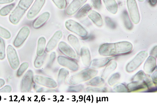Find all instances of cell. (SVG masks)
<instances>
[{
	"label": "cell",
	"instance_id": "6da1fadb",
	"mask_svg": "<svg viewBox=\"0 0 157 104\" xmlns=\"http://www.w3.org/2000/svg\"><path fill=\"white\" fill-rule=\"evenodd\" d=\"M133 48L131 43L124 41L104 44L99 47L98 52L101 56H113L128 54L132 51Z\"/></svg>",
	"mask_w": 157,
	"mask_h": 104
},
{
	"label": "cell",
	"instance_id": "7a4b0ae2",
	"mask_svg": "<svg viewBox=\"0 0 157 104\" xmlns=\"http://www.w3.org/2000/svg\"><path fill=\"white\" fill-rule=\"evenodd\" d=\"M98 71L93 69L87 68L71 76L68 81L69 84L76 85L90 80L95 76Z\"/></svg>",
	"mask_w": 157,
	"mask_h": 104
},
{
	"label": "cell",
	"instance_id": "3957f363",
	"mask_svg": "<svg viewBox=\"0 0 157 104\" xmlns=\"http://www.w3.org/2000/svg\"><path fill=\"white\" fill-rule=\"evenodd\" d=\"M148 55V53L146 51L140 52L132 60L128 63L126 67V71L128 73L135 71L144 61Z\"/></svg>",
	"mask_w": 157,
	"mask_h": 104
},
{
	"label": "cell",
	"instance_id": "277c9868",
	"mask_svg": "<svg viewBox=\"0 0 157 104\" xmlns=\"http://www.w3.org/2000/svg\"><path fill=\"white\" fill-rule=\"evenodd\" d=\"M65 26L69 30L82 38H85L87 35V31L82 26L73 20L67 21L65 23Z\"/></svg>",
	"mask_w": 157,
	"mask_h": 104
},
{
	"label": "cell",
	"instance_id": "5b68a950",
	"mask_svg": "<svg viewBox=\"0 0 157 104\" xmlns=\"http://www.w3.org/2000/svg\"><path fill=\"white\" fill-rule=\"evenodd\" d=\"M7 55L12 69L14 70H17L20 64L19 59L16 49L10 45H9L7 47Z\"/></svg>",
	"mask_w": 157,
	"mask_h": 104
},
{
	"label": "cell",
	"instance_id": "8992f818",
	"mask_svg": "<svg viewBox=\"0 0 157 104\" xmlns=\"http://www.w3.org/2000/svg\"><path fill=\"white\" fill-rule=\"evenodd\" d=\"M33 80V72L31 70H29L24 75L21 81V89L22 93H28L30 91Z\"/></svg>",
	"mask_w": 157,
	"mask_h": 104
},
{
	"label": "cell",
	"instance_id": "52a82bcc",
	"mask_svg": "<svg viewBox=\"0 0 157 104\" xmlns=\"http://www.w3.org/2000/svg\"><path fill=\"white\" fill-rule=\"evenodd\" d=\"M127 6L131 18L135 24L138 23L140 16L136 0H127Z\"/></svg>",
	"mask_w": 157,
	"mask_h": 104
},
{
	"label": "cell",
	"instance_id": "ba28073f",
	"mask_svg": "<svg viewBox=\"0 0 157 104\" xmlns=\"http://www.w3.org/2000/svg\"><path fill=\"white\" fill-rule=\"evenodd\" d=\"M30 30L27 26H25L20 30L14 41L13 45L16 48L21 46L29 37Z\"/></svg>",
	"mask_w": 157,
	"mask_h": 104
},
{
	"label": "cell",
	"instance_id": "9c48e42d",
	"mask_svg": "<svg viewBox=\"0 0 157 104\" xmlns=\"http://www.w3.org/2000/svg\"><path fill=\"white\" fill-rule=\"evenodd\" d=\"M58 62L61 66L67 67L73 71H76L78 69V64L73 59L60 56L58 58Z\"/></svg>",
	"mask_w": 157,
	"mask_h": 104
},
{
	"label": "cell",
	"instance_id": "30bf717a",
	"mask_svg": "<svg viewBox=\"0 0 157 104\" xmlns=\"http://www.w3.org/2000/svg\"><path fill=\"white\" fill-rule=\"evenodd\" d=\"M34 80L37 84L48 88H55L58 86L57 83L54 80L43 76H35L34 77Z\"/></svg>",
	"mask_w": 157,
	"mask_h": 104
},
{
	"label": "cell",
	"instance_id": "8fae6325",
	"mask_svg": "<svg viewBox=\"0 0 157 104\" xmlns=\"http://www.w3.org/2000/svg\"><path fill=\"white\" fill-rule=\"evenodd\" d=\"M46 0H36L28 11L27 17L29 20L34 19L38 14L45 4Z\"/></svg>",
	"mask_w": 157,
	"mask_h": 104
},
{
	"label": "cell",
	"instance_id": "7c38bea8",
	"mask_svg": "<svg viewBox=\"0 0 157 104\" xmlns=\"http://www.w3.org/2000/svg\"><path fill=\"white\" fill-rule=\"evenodd\" d=\"M26 11L17 5L13 11L9 16L10 22L14 25H17L25 13Z\"/></svg>",
	"mask_w": 157,
	"mask_h": 104
},
{
	"label": "cell",
	"instance_id": "4fadbf2b",
	"mask_svg": "<svg viewBox=\"0 0 157 104\" xmlns=\"http://www.w3.org/2000/svg\"><path fill=\"white\" fill-rule=\"evenodd\" d=\"M58 48L61 52L67 57L72 59H75L76 58L75 52L66 43L63 41L60 42Z\"/></svg>",
	"mask_w": 157,
	"mask_h": 104
},
{
	"label": "cell",
	"instance_id": "5bb4252c",
	"mask_svg": "<svg viewBox=\"0 0 157 104\" xmlns=\"http://www.w3.org/2000/svg\"><path fill=\"white\" fill-rule=\"evenodd\" d=\"M63 35V33L60 30L58 31L55 33L47 44L46 50L47 52H49L56 47L62 38Z\"/></svg>",
	"mask_w": 157,
	"mask_h": 104
},
{
	"label": "cell",
	"instance_id": "9a60e30c",
	"mask_svg": "<svg viewBox=\"0 0 157 104\" xmlns=\"http://www.w3.org/2000/svg\"><path fill=\"white\" fill-rule=\"evenodd\" d=\"M87 0H73L67 8L66 13L69 16H72L87 2Z\"/></svg>",
	"mask_w": 157,
	"mask_h": 104
},
{
	"label": "cell",
	"instance_id": "2e32d148",
	"mask_svg": "<svg viewBox=\"0 0 157 104\" xmlns=\"http://www.w3.org/2000/svg\"><path fill=\"white\" fill-rule=\"evenodd\" d=\"M50 17V14L48 12H44L33 22V27L35 29L41 28L48 21Z\"/></svg>",
	"mask_w": 157,
	"mask_h": 104
},
{
	"label": "cell",
	"instance_id": "e0dca14e",
	"mask_svg": "<svg viewBox=\"0 0 157 104\" xmlns=\"http://www.w3.org/2000/svg\"><path fill=\"white\" fill-rule=\"evenodd\" d=\"M116 56L102 58L94 59L91 62V66L93 68H98L103 67L106 66L113 60L116 59Z\"/></svg>",
	"mask_w": 157,
	"mask_h": 104
},
{
	"label": "cell",
	"instance_id": "ac0fdd59",
	"mask_svg": "<svg viewBox=\"0 0 157 104\" xmlns=\"http://www.w3.org/2000/svg\"><path fill=\"white\" fill-rule=\"evenodd\" d=\"M156 67V60L154 57L150 56L147 58L144 65V70L147 73H152Z\"/></svg>",
	"mask_w": 157,
	"mask_h": 104
},
{
	"label": "cell",
	"instance_id": "d6986e66",
	"mask_svg": "<svg viewBox=\"0 0 157 104\" xmlns=\"http://www.w3.org/2000/svg\"><path fill=\"white\" fill-rule=\"evenodd\" d=\"M82 62L84 66L89 67L91 64V56L89 49L83 47L81 48L80 54Z\"/></svg>",
	"mask_w": 157,
	"mask_h": 104
},
{
	"label": "cell",
	"instance_id": "ffe728a7",
	"mask_svg": "<svg viewBox=\"0 0 157 104\" xmlns=\"http://www.w3.org/2000/svg\"><path fill=\"white\" fill-rule=\"evenodd\" d=\"M129 92L146 89L147 88L143 82L134 81L129 83L127 86Z\"/></svg>",
	"mask_w": 157,
	"mask_h": 104
},
{
	"label": "cell",
	"instance_id": "44dd1931",
	"mask_svg": "<svg viewBox=\"0 0 157 104\" xmlns=\"http://www.w3.org/2000/svg\"><path fill=\"white\" fill-rule=\"evenodd\" d=\"M88 16L98 27H102L103 24V20L98 13L94 10L90 11L88 13Z\"/></svg>",
	"mask_w": 157,
	"mask_h": 104
},
{
	"label": "cell",
	"instance_id": "7402d4cb",
	"mask_svg": "<svg viewBox=\"0 0 157 104\" xmlns=\"http://www.w3.org/2000/svg\"><path fill=\"white\" fill-rule=\"evenodd\" d=\"M68 40L78 55H80L81 46L78 39L75 35L70 34L68 37Z\"/></svg>",
	"mask_w": 157,
	"mask_h": 104
},
{
	"label": "cell",
	"instance_id": "603a6c76",
	"mask_svg": "<svg viewBox=\"0 0 157 104\" xmlns=\"http://www.w3.org/2000/svg\"><path fill=\"white\" fill-rule=\"evenodd\" d=\"M107 65L101 74L102 77L105 79L116 69L117 66V63L115 61H110Z\"/></svg>",
	"mask_w": 157,
	"mask_h": 104
},
{
	"label": "cell",
	"instance_id": "cb8c5ba5",
	"mask_svg": "<svg viewBox=\"0 0 157 104\" xmlns=\"http://www.w3.org/2000/svg\"><path fill=\"white\" fill-rule=\"evenodd\" d=\"M108 10L111 13L115 14L118 10V5L115 0H103Z\"/></svg>",
	"mask_w": 157,
	"mask_h": 104
},
{
	"label": "cell",
	"instance_id": "d4e9b609",
	"mask_svg": "<svg viewBox=\"0 0 157 104\" xmlns=\"http://www.w3.org/2000/svg\"><path fill=\"white\" fill-rule=\"evenodd\" d=\"M46 44V40L44 37H42L39 38L36 51L38 56H42L44 54Z\"/></svg>",
	"mask_w": 157,
	"mask_h": 104
},
{
	"label": "cell",
	"instance_id": "484cf974",
	"mask_svg": "<svg viewBox=\"0 0 157 104\" xmlns=\"http://www.w3.org/2000/svg\"><path fill=\"white\" fill-rule=\"evenodd\" d=\"M91 9V6L89 4L85 5L78 11L75 16L76 19H79L86 16Z\"/></svg>",
	"mask_w": 157,
	"mask_h": 104
},
{
	"label": "cell",
	"instance_id": "4316f807",
	"mask_svg": "<svg viewBox=\"0 0 157 104\" xmlns=\"http://www.w3.org/2000/svg\"><path fill=\"white\" fill-rule=\"evenodd\" d=\"M105 83V81L103 78L97 77L87 82L86 84L93 87H100L104 85Z\"/></svg>",
	"mask_w": 157,
	"mask_h": 104
},
{
	"label": "cell",
	"instance_id": "83f0119b",
	"mask_svg": "<svg viewBox=\"0 0 157 104\" xmlns=\"http://www.w3.org/2000/svg\"><path fill=\"white\" fill-rule=\"evenodd\" d=\"M122 16L126 28L129 30H132L133 28V25L129 18L128 13L126 10H124L122 13Z\"/></svg>",
	"mask_w": 157,
	"mask_h": 104
},
{
	"label": "cell",
	"instance_id": "f1b7e54d",
	"mask_svg": "<svg viewBox=\"0 0 157 104\" xmlns=\"http://www.w3.org/2000/svg\"><path fill=\"white\" fill-rule=\"evenodd\" d=\"M69 73V71L64 68H62L59 70L58 79L59 85H61L64 82Z\"/></svg>",
	"mask_w": 157,
	"mask_h": 104
},
{
	"label": "cell",
	"instance_id": "f546056e",
	"mask_svg": "<svg viewBox=\"0 0 157 104\" xmlns=\"http://www.w3.org/2000/svg\"><path fill=\"white\" fill-rule=\"evenodd\" d=\"M148 75L143 71L140 70L135 75L132 81L144 82L146 81Z\"/></svg>",
	"mask_w": 157,
	"mask_h": 104
},
{
	"label": "cell",
	"instance_id": "4dcf8cb0",
	"mask_svg": "<svg viewBox=\"0 0 157 104\" xmlns=\"http://www.w3.org/2000/svg\"><path fill=\"white\" fill-rule=\"evenodd\" d=\"M15 3H13L2 8L0 10V15L2 16L8 15L15 7Z\"/></svg>",
	"mask_w": 157,
	"mask_h": 104
},
{
	"label": "cell",
	"instance_id": "1f68e13d",
	"mask_svg": "<svg viewBox=\"0 0 157 104\" xmlns=\"http://www.w3.org/2000/svg\"><path fill=\"white\" fill-rule=\"evenodd\" d=\"M46 57V54L45 53H44V55L42 56H37L34 62L35 67L36 68L41 67L44 63Z\"/></svg>",
	"mask_w": 157,
	"mask_h": 104
},
{
	"label": "cell",
	"instance_id": "d6a6232c",
	"mask_svg": "<svg viewBox=\"0 0 157 104\" xmlns=\"http://www.w3.org/2000/svg\"><path fill=\"white\" fill-rule=\"evenodd\" d=\"M86 92L87 93H106L108 92V89L106 87L96 88L89 87L86 88Z\"/></svg>",
	"mask_w": 157,
	"mask_h": 104
},
{
	"label": "cell",
	"instance_id": "836d02e7",
	"mask_svg": "<svg viewBox=\"0 0 157 104\" xmlns=\"http://www.w3.org/2000/svg\"><path fill=\"white\" fill-rule=\"evenodd\" d=\"M34 0H20L18 6L26 11L29 8Z\"/></svg>",
	"mask_w": 157,
	"mask_h": 104
},
{
	"label": "cell",
	"instance_id": "e575fe53",
	"mask_svg": "<svg viewBox=\"0 0 157 104\" xmlns=\"http://www.w3.org/2000/svg\"><path fill=\"white\" fill-rule=\"evenodd\" d=\"M121 75L119 73H115L109 78L108 81L109 84L110 86H113L121 78Z\"/></svg>",
	"mask_w": 157,
	"mask_h": 104
},
{
	"label": "cell",
	"instance_id": "d590c367",
	"mask_svg": "<svg viewBox=\"0 0 157 104\" xmlns=\"http://www.w3.org/2000/svg\"><path fill=\"white\" fill-rule=\"evenodd\" d=\"M113 90L114 92L117 93L129 92L127 86L124 84H121L115 86L113 89Z\"/></svg>",
	"mask_w": 157,
	"mask_h": 104
},
{
	"label": "cell",
	"instance_id": "8d00e7d4",
	"mask_svg": "<svg viewBox=\"0 0 157 104\" xmlns=\"http://www.w3.org/2000/svg\"><path fill=\"white\" fill-rule=\"evenodd\" d=\"M6 57L5 44L3 39L0 37V60L4 59Z\"/></svg>",
	"mask_w": 157,
	"mask_h": 104
},
{
	"label": "cell",
	"instance_id": "74e56055",
	"mask_svg": "<svg viewBox=\"0 0 157 104\" xmlns=\"http://www.w3.org/2000/svg\"><path fill=\"white\" fill-rule=\"evenodd\" d=\"M84 89V86L82 84L70 87L67 92L71 93H78L82 91Z\"/></svg>",
	"mask_w": 157,
	"mask_h": 104
},
{
	"label": "cell",
	"instance_id": "f35d334b",
	"mask_svg": "<svg viewBox=\"0 0 157 104\" xmlns=\"http://www.w3.org/2000/svg\"><path fill=\"white\" fill-rule=\"evenodd\" d=\"M29 67V64L27 62H24L22 63L19 69H18L17 72V76L18 77H21L27 70Z\"/></svg>",
	"mask_w": 157,
	"mask_h": 104
},
{
	"label": "cell",
	"instance_id": "ab89813d",
	"mask_svg": "<svg viewBox=\"0 0 157 104\" xmlns=\"http://www.w3.org/2000/svg\"><path fill=\"white\" fill-rule=\"evenodd\" d=\"M56 5L59 9H64L67 7L66 0H52Z\"/></svg>",
	"mask_w": 157,
	"mask_h": 104
},
{
	"label": "cell",
	"instance_id": "60d3db41",
	"mask_svg": "<svg viewBox=\"0 0 157 104\" xmlns=\"http://www.w3.org/2000/svg\"><path fill=\"white\" fill-rule=\"evenodd\" d=\"M0 36L6 39H9L11 38V34L8 30L0 26Z\"/></svg>",
	"mask_w": 157,
	"mask_h": 104
},
{
	"label": "cell",
	"instance_id": "b9f144b4",
	"mask_svg": "<svg viewBox=\"0 0 157 104\" xmlns=\"http://www.w3.org/2000/svg\"><path fill=\"white\" fill-rule=\"evenodd\" d=\"M106 23L110 28L112 29H115L116 28V24L110 18L106 17L105 18Z\"/></svg>",
	"mask_w": 157,
	"mask_h": 104
},
{
	"label": "cell",
	"instance_id": "7bdbcfd3",
	"mask_svg": "<svg viewBox=\"0 0 157 104\" xmlns=\"http://www.w3.org/2000/svg\"><path fill=\"white\" fill-rule=\"evenodd\" d=\"M91 4L95 9H100L101 7V0H91Z\"/></svg>",
	"mask_w": 157,
	"mask_h": 104
},
{
	"label": "cell",
	"instance_id": "ee69618b",
	"mask_svg": "<svg viewBox=\"0 0 157 104\" xmlns=\"http://www.w3.org/2000/svg\"><path fill=\"white\" fill-rule=\"evenodd\" d=\"M56 57V53L54 52H52L50 56L48 66H51L55 61Z\"/></svg>",
	"mask_w": 157,
	"mask_h": 104
},
{
	"label": "cell",
	"instance_id": "f6af8a7d",
	"mask_svg": "<svg viewBox=\"0 0 157 104\" xmlns=\"http://www.w3.org/2000/svg\"><path fill=\"white\" fill-rule=\"evenodd\" d=\"M12 91V88L9 85H6L0 89V93H10Z\"/></svg>",
	"mask_w": 157,
	"mask_h": 104
},
{
	"label": "cell",
	"instance_id": "bcb514c9",
	"mask_svg": "<svg viewBox=\"0 0 157 104\" xmlns=\"http://www.w3.org/2000/svg\"><path fill=\"white\" fill-rule=\"evenodd\" d=\"M55 90L45 88H41L39 89L37 91V92H55Z\"/></svg>",
	"mask_w": 157,
	"mask_h": 104
},
{
	"label": "cell",
	"instance_id": "7dc6e473",
	"mask_svg": "<svg viewBox=\"0 0 157 104\" xmlns=\"http://www.w3.org/2000/svg\"><path fill=\"white\" fill-rule=\"evenodd\" d=\"M157 70L155 71L151 76V78L153 83L155 86H157Z\"/></svg>",
	"mask_w": 157,
	"mask_h": 104
},
{
	"label": "cell",
	"instance_id": "c3c4849f",
	"mask_svg": "<svg viewBox=\"0 0 157 104\" xmlns=\"http://www.w3.org/2000/svg\"><path fill=\"white\" fill-rule=\"evenodd\" d=\"M150 54L151 56L155 58H157V46L154 47L151 50Z\"/></svg>",
	"mask_w": 157,
	"mask_h": 104
},
{
	"label": "cell",
	"instance_id": "681fc988",
	"mask_svg": "<svg viewBox=\"0 0 157 104\" xmlns=\"http://www.w3.org/2000/svg\"><path fill=\"white\" fill-rule=\"evenodd\" d=\"M157 91V88L156 87H152L149 89L145 91L144 92H155Z\"/></svg>",
	"mask_w": 157,
	"mask_h": 104
},
{
	"label": "cell",
	"instance_id": "f907efd6",
	"mask_svg": "<svg viewBox=\"0 0 157 104\" xmlns=\"http://www.w3.org/2000/svg\"><path fill=\"white\" fill-rule=\"evenodd\" d=\"M14 0H0V4H4L11 3Z\"/></svg>",
	"mask_w": 157,
	"mask_h": 104
},
{
	"label": "cell",
	"instance_id": "816d5d0a",
	"mask_svg": "<svg viewBox=\"0 0 157 104\" xmlns=\"http://www.w3.org/2000/svg\"><path fill=\"white\" fill-rule=\"evenodd\" d=\"M157 0H149V2L151 5L154 6L156 5L157 3Z\"/></svg>",
	"mask_w": 157,
	"mask_h": 104
},
{
	"label": "cell",
	"instance_id": "f5cc1de1",
	"mask_svg": "<svg viewBox=\"0 0 157 104\" xmlns=\"http://www.w3.org/2000/svg\"><path fill=\"white\" fill-rule=\"evenodd\" d=\"M5 84V81L4 80L0 79V88L3 86Z\"/></svg>",
	"mask_w": 157,
	"mask_h": 104
},
{
	"label": "cell",
	"instance_id": "db71d44e",
	"mask_svg": "<svg viewBox=\"0 0 157 104\" xmlns=\"http://www.w3.org/2000/svg\"><path fill=\"white\" fill-rule=\"evenodd\" d=\"M138 1L140 2H143L144 0H138Z\"/></svg>",
	"mask_w": 157,
	"mask_h": 104
}]
</instances>
